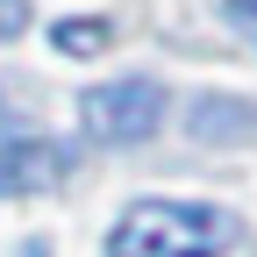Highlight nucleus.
I'll return each mask as SVG.
<instances>
[{
  "label": "nucleus",
  "mask_w": 257,
  "mask_h": 257,
  "mask_svg": "<svg viewBox=\"0 0 257 257\" xmlns=\"http://www.w3.org/2000/svg\"><path fill=\"white\" fill-rule=\"evenodd\" d=\"M57 172H64V150H57V143H29V136H8V143H0V193L50 186Z\"/></svg>",
  "instance_id": "3"
},
{
  "label": "nucleus",
  "mask_w": 257,
  "mask_h": 257,
  "mask_svg": "<svg viewBox=\"0 0 257 257\" xmlns=\"http://www.w3.org/2000/svg\"><path fill=\"white\" fill-rule=\"evenodd\" d=\"M50 43H57L64 57H100V50H107V22H86V15H64V22L50 29Z\"/></svg>",
  "instance_id": "4"
},
{
  "label": "nucleus",
  "mask_w": 257,
  "mask_h": 257,
  "mask_svg": "<svg viewBox=\"0 0 257 257\" xmlns=\"http://www.w3.org/2000/svg\"><path fill=\"white\" fill-rule=\"evenodd\" d=\"M236 243V214L207 207V200H136L114 236L107 257H214Z\"/></svg>",
  "instance_id": "1"
},
{
  "label": "nucleus",
  "mask_w": 257,
  "mask_h": 257,
  "mask_svg": "<svg viewBox=\"0 0 257 257\" xmlns=\"http://www.w3.org/2000/svg\"><path fill=\"white\" fill-rule=\"evenodd\" d=\"M79 121L93 143H143L157 121H165V86L150 79H114V86H93L79 100Z\"/></svg>",
  "instance_id": "2"
},
{
  "label": "nucleus",
  "mask_w": 257,
  "mask_h": 257,
  "mask_svg": "<svg viewBox=\"0 0 257 257\" xmlns=\"http://www.w3.org/2000/svg\"><path fill=\"white\" fill-rule=\"evenodd\" d=\"M229 15H236V29H243V36L257 43V0H236V8H229Z\"/></svg>",
  "instance_id": "6"
},
{
  "label": "nucleus",
  "mask_w": 257,
  "mask_h": 257,
  "mask_svg": "<svg viewBox=\"0 0 257 257\" xmlns=\"http://www.w3.org/2000/svg\"><path fill=\"white\" fill-rule=\"evenodd\" d=\"M22 22H29V0H0V43L22 36Z\"/></svg>",
  "instance_id": "5"
}]
</instances>
